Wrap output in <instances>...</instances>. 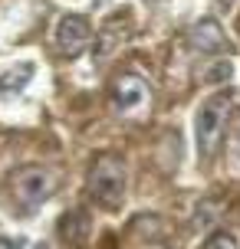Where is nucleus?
Returning <instances> with one entry per match:
<instances>
[{
	"instance_id": "f257e3e1",
	"label": "nucleus",
	"mask_w": 240,
	"mask_h": 249,
	"mask_svg": "<svg viewBox=\"0 0 240 249\" xmlns=\"http://www.w3.org/2000/svg\"><path fill=\"white\" fill-rule=\"evenodd\" d=\"M227 115H230V92H217V95L201 102L198 118H194V135H198V154L201 158H211L220 148Z\"/></svg>"
},
{
	"instance_id": "f03ea898",
	"label": "nucleus",
	"mask_w": 240,
	"mask_h": 249,
	"mask_svg": "<svg viewBox=\"0 0 240 249\" xmlns=\"http://www.w3.org/2000/svg\"><path fill=\"white\" fill-rule=\"evenodd\" d=\"M89 194L102 207H119L125 197V164L119 158H99L89 171Z\"/></svg>"
},
{
	"instance_id": "7ed1b4c3",
	"label": "nucleus",
	"mask_w": 240,
	"mask_h": 249,
	"mask_svg": "<svg viewBox=\"0 0 240 249\" xmlns=\"http://www.w3.org/2000/svg\"><path fill=\"white\" fill-rule=\"evenodd\" d=\"M13 194L20 203L26 207H37L53 194V174L43 167H23L20 174L13 177Z\"/></svg>"
},
{
	"instance_id": "20e7f679",
	"label": "nucleus",
	"mask_w": 240,
	"mask_h": 249,
	"mask_svg": "<svg viewBox=\"0 0 240 249\" xmlns=\"http://www.w3.org/2000/svg\"><path fill=\"white\" fill-rule=\"evenodd\" d=\"M56 50L66 53V56H79V53L89 46V39H92V30H89V20L86 17H79V13H66L63 20L56 23Z\"/></svg>"
},
{
	"instance_id": "39448f33",
	"label": "nucleus",
	"mask_w": 240,
	"mask_h": 249,
	"mask_svg": "<svg viewBox=\"0 0 240 249\" xmlns=\"http://www.w3.org/2000/svg\"><path fill=\"white\" fill-rule=\"evenodd\" d=\"M148 99L152 95H148V82L145 79H139V75H132V72H122L115 79V86H112V108L115 112L132 115V112H139V108H145Z\"/></svg>"
},
{
	"instance_id": "423d86ee",
	"label": "nucleus",
	"mask_w": 240,
	"mask_h": 249,
	"mask_svg": "<svg viewBox=\"0 0 240 249\" xmlns=\"http://www.w3.org/2000/svg\"><path fill=\"white\" fill-rule=\"evenodd\" d=\"M191 46L198 53H220L224 46H227V39H224V33H220V23L217 20H201V23L191 26Z\"/></svg>"
},
{
	"instance_id": "0eeeda50",
	"label": "nucleus",
	"mask_w": 240,
	"mask_h": 249,
	"mask_svg": "<svg viewBox=\"0 0 240 249\" xmlns=\"http://www.w3.org/2000/svg\"><path fill=\"white\" fill-rule=\"evenodd\" d=\"M86 233H89V216L86 210H73L63 216V223H60V236L66 239V243H73V246H82L86 243Z\"/></svg>"
},
{
	"instance_id": "6e6552de",
	"label": "nucleus",
	"mask_w": 240,
	"mask_h": 249,
	"mask_svg": "<svg viewBox=\"0 0 240 249\" xmlns=\"http://www.w3.org/2000/svg\"><path fill=\"white\" fill-rule=\"evenodd\" d=\"M201 249H240V230H234V226L214 230Z\"/></svg>"
},
{
	"instance_id": "1a4fd4ad",
	"label": "nucleus",
	"mask_w": 240,
	"mask_h": 249,
	"mask_svg": "<svg viewBox=\"0 0 240 249\" xmlns=\"http://www.w3.org/2000/svg\"><path fill=\"white\" fill-rule=\"evenodd\" d=\"M33 75V66L30 62H23L20 69H10V72H3L0 75V95L3 92H20V89L26 86V79Z\"/></svg>"
},
{
	"instance_id": "9d476101",
	"label": "nucleus",
	"mask_w": 240,
	"mask_h": 249,
	"mask_svg": "<svg viewBox=\"0 0 240 249\" xmlns=\"http://www.w3.org/2000/svg\"><path fill=\"white\" fill-rule=\"evenodd\" d=\"M119 43H122V36H115L112 23H105V26H102V33H99V43H96V56H99V59H105V56H109Z\"/></svg>"
},
{
	"instance_id": "9b49d317",
	"label": "nucleus",
	"mask_w": 240,
	"mask_h": 249,
	"mask_svg": "<svg viewBox=\"0 0 240 249\" xmlns=\"http://www.w3.org/2000/svg\"><path fill=\"white\" fill-rule=\"evenodd\" d=\"M23 246V239H7V236H0V249H20Z\"/></svg>"
},
{
	"instance_id": "f8f14e48",
	"label": "nucleus",
	"mask_w": 240,
	"mask_h": 249,
	"mask_svg": "<svg viewBox=\"0 0 240 249\" xmlns=\"http://www.w3.org/2000/svg\"><path fill=\"white\" fill-rule=\"evenodd\" d=\"M237 158H240V138H237Z\"/></svg>"
},
{
	"instance_id": "ddd939ff",
	"label": "nucleus",
	"mask_w": 240,
	"mask_h": 249,
	"mask_svg": "<svg viewBox=\"0 0 240 249\" xmlns=\"http://www.w3.org/2000/svg\"><path fill=\"white\" fill-rule=\"evenodd\" d=\"M33 249H50V246H33Z\"/></svg>"
},
{
	"instance_id": "4468645a",
	"label": "nucleus",
	"mask_w": 240,
	"mask_h": 249,
	"mask_svg": "<svg viewBox=\"0 0 240 249\" xmlns=\"http://www.w3.org/2000/svg\"><path fill=\"white\" fill-rule=\"evenodd\" d=\"M99 3H105V0H99Z\"/></svg>"
},
{
	"instance_id": "2eb2a0df",
	"label": "nucleus",
	"mask_w": 240,
	"mask_h": 249,
	"mask_svg": "<svg viewBox=\"0 0 240 249\" xmlns=\"http://www.w3.org/2000/svg\"><path fill=\"white\" fill-rule=\"evenodd\" d=\"M155 249H161V246H155Z\"/></svg>"
}]
</instances>
